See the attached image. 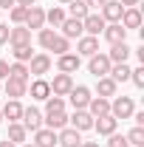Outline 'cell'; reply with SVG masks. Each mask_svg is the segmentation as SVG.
Masks as SVG:
<instances>
[{"mask_svg": "<svg viewBox=\"0 0 144 147\" xmlns=\"http://www.w3.org/2000/svg\"><path fill=\"white\" fill-rule=\"evenodd\" d=\"M130 54H133V48H130L127 42H119V45H110L108 59L116 65V62H127V59H130Z\"/></svg>", "mask_w": 144, "mask_h": 147, "instance_id": "obj_25", "label": "cell"}, {"mask_svg": "<svg viewBox=\"0 0 144 147\" xmlns=\"http://www.w3.org/2000/svg\"><path fill=\"white\" fill-rule=\"evenodd\" d=\"M0 93H3V82H0Z\"/></svg>", "mask_w": 144, "mask_h": 147, "instance_id": "obj_53", "label": "cell"}, {"mask_svg": "<svg viewBox=\"0 0 144 147\" xmlns=\"http://www.w3.org/2000/svg\"><path fill=\"white\" fill-rule=\"evenodd\" d=\"M90 88L88 85H73L71 91H68V102L73 105V110H85L88 108V102H90Z\"/></svg>", "mask_w": 144, "mask_h": 147, "instance_id": "obj_3", "label": "cell"}, {"mask_svg": "<svg viewBox=\"0 0 144 147\" xmlns=\"http://www.w3.org/2000/svg\"><path fill=\"white\" fill-rule=\"evenodd\" d=\"M31 42V31L26 26H14L9 31V45H28Z\"/></svg>", "mask_w": 144, "mask_h": 147, "instance_id": "obj_26", "label": "cell"}, {"mask_svg": "<svg viewBox=\"0 0 144 147\" xmlns=\"http://www.w3.org/2000/svg\"><path fill=\"white\" fill-rule=\"evenodd\" d=\"M130 82H133L136 88H144V65H139V68L130 71Z\"/></svg>", "mask_w": 144, "mask_h": 147, "instance_id": "obj_38", "label": "cell"}, {"mask_svg": "<svg viewBox=\"0 0 144 147\" xmlns=\"http://www.w3.org/2000/svg\"><path fill=\"white\" fill-rule=\"evenodd\" d=\"M96 51H99V37L82 34L79 40H76V51H73V54H79V57H93Z\"/></svg>", "mask_w": 144, "mask_h": 147, "instance_id": "obj_13", "label": "cell"}, {"mask_svg": "<svg viewBox=\"0 0 144 147\" xmlns=\"http://www.w3.org/2000/svg\"><path fill=\"white\" fill-rule=\"evenodd\" d=\"M14 6H17V0H0V11H9Z\"/></svg>", "mask_w": 144, "mask_h": 147, "instance_id": "obj_43", "label": "cell"}, {"mask_svg": "<svg viewBox=\"0 0 144 147\" xmlns=\"http://www.w3.org/2000/svg\"><path fill=\"white\" fill-rule=\"evenodd\" d=\"M0 14H3V11H0Z\"/></svg>", "mask_w": 144, "mask_h": 147, "instance_id": "obj_54", "label": "cell"}, {"mask_svg": "<svg viewBox=\"0 0 144 147\" xmlns=\"http://www.w3.org/2000/svg\"><path fill=\"white\" fill-rule=\"evenodd\" d=\"M119 3H122V6H124V9H133V6H139V3H141V0H119Z\"/></svg>", "mask_w": 144, "mask_h": 147, "instance_id": "obj_45", "label": "cell"}, {"mask_svg": "<svg viewBox=\"0 0 144 147\" xmlns=\"http://www.w3.org/2000/svg\"><path fill=\"white\" fill-rule=\"evenodd\" d=\"M26 136H28V130L23 127V125H20V122H11V125H9V136H6V139H9V142H14V144H26Z\"/></svg>", "mask_w": 144, "mask_h": 147, "instance_id": "obj_28", "label": "cell"}, {"mask_svg": "<svg viewBox=\"0 0 144 147\" xmlns=\"http://www.w3.org/2000/svg\"><path fill=\"white\" fill-rule=\"evenodd\" d=\"M17 6H26L28 9V6H37V0H17Z\"/></svg>", "mask_w": 144, "mask_h": 147, "instance_id": "obj_46", "label": "cell"}, {"mask_svg": "<svg viewBox=\"0 0 144 147\" xmlns=\"http://www.w3.org/2000/svg\"><path fill=\"white\" fill-rule=\"evenodd\" d=\"M0 125H3V110H0Z\"/></svg>", "mask_w": 144, "mask_h": 147, "instance_id": "obj_51", "label": "cell"}, {"mask_svg": "<svg viewBox=\"0 0 144 147\" xmlns=\"http://www.w3.org/2000/svg\"><path fill=\"white\" fill-rule=\"evenodd\" d=\"M0 110H3V119H9V125L23 119V105H20V99H9Z\"/></svg>", "mask_w": 144, "mask_h": 147, "instance_id": "obj_24", "label": "cell"}, {"mask_svg": "<svg viewBox=\"0 0 144 147\" xmlns=\"http://www.w3.org/2000/svg\"><path fill=\"white\" fill-rule=\"evenodd\" d=\"M133 54L139 57V62H141V65H144V48H136V51H133Z\"/></svg>", "mask_w": 144, "mask_h": 147, "instance_id": "obj_47", "label": "cell"}, {"mask_svg": "<svg viewBox=\"0 0 144 147\" xmlns=\"http://www.w3.org/2000/svg\"><path fill=\"white\" fill-rule=\"evenodd\" d=\"M28 31H40L45 28V9L42 6H28V14H26V23H23Z\"/></svg>", "mask_w": 144, "mask_h": 147, "instance_id": "obj_7", "label": "cell"}, {"mask_svg": "<svg viewBox=\"0 0 144 147\" xmlns=\"http://www.w3.org/2000/svg\"><path fill=\"white\" fill-rule=\"evenodd\" d=\"M105 26H108V23H105V17H102L99 11H88V17L82 20V31L90 34V37H99L105 31Z\"/></svg>", "mask_w": 144, "mask_h": 147, "instance_id": "obj_4", "label": "cell"}, {"mask_svg": "<svg viewBox=\"0 0 144 147\" xmlns=\"http://www.w3.org/2000/svg\"><path fill=\"white\" fill-rule=\"evenodd\" d=\"M6 76H9V62H6V59H0V82H3Z\"/></svg>", "mask_w": 144, "mask_h": 147, "instance_id": "obj_44", "label": "cell"}, {"mask_svg": "<svg viewBox=\"0 0 144 147\" xmlns=\"http://www.w3.org/2000/svg\"><path fill=\"white\" fill-rule=\"evenodd\" d=\"M85 3H88V9H90V11H99V9H102L108 0H85Z\"/></svg>", "mask_w": 144, "mask_h": 147, "instance_id": "obj_41", "label": "cell"}, {"mask_svg": "<svg viewBox=\"0 0 144 147\" xmlns=\"http://www.w3.org/2000/svg\"><path fill=\"white\" fill-rule=\"evenodd\" d=\"M0 147H17V144H14V142H9V139H3V142H0Z\"/></svg>", "mask_w": 144, "mask_h": 147, "instance_id": "obj_48", "label": "cell"}, {"mask_svg": "<svg viewBox=\"0 0 144 147\" xmlns=\"http://www.w3.org/2000/svg\"><path fill=\"white\" fill-rule=\"evenodd\" d=\"M3 93H6L9 99H23V96L28 93V82L14 79V76H6V82H3Z\"/></svg>", "mask_w": 144, "mask_h": 147, "instance_id": "obj_8", "label": "cell"}, {"mask_svg": "<svg viewBox=\"0 0 144 147\" xmlns=\"http://www.w3.org/2000/svg\"><path fill=\"white\" fill-rule=\"evenodd\" d=\"M68 125L73 130H79V133H85V130H93V116H90L88 110H73L71 116H68Z\"/></svg>", "mask_w": 144, "mask_h": 147, "instance_id": "obj_11", "label": "cell"}, {"mask_svg": "<svg viewBox=\"0 0 144 147\" xmlns=\"http://www.w3.org/2000/svg\"><path fill=\"white\" fill-rule=\"evenodd\" d=\"M54 37H57L54 28H40V34H37V42H40V45L48 51V48H51V42H54Z\"/></svg>", "mask_w": 144, "mask_h": 147, "instance_id": "obj_35", "label": "cell"}, {"mask_svg": "<svg viewBox=\"0 0 144 147\" xmlns=\"http://www.w3.org/2000/svg\"><path fill=\"white\" fill-rule=\"evenodd\" d=\"M133 113H136V102H133V96H113V99H110V116H113L116 122L130 119Z\"/></svg>", "mask_w": 144, "mask_h": 147, "instance_id": "obj_1", "label": "cell"}, {"mask_svg": "<svg viewBox=\"0 0 144 147\" xmlns=\"http://www.w3.org/2000/svg\"><path fill=\"white\" fill-rule=\"evenodd\" d=\"M88 3H85V0H71V3H68V17H76V20H85L88 17Z\"/></svg>", "mask_w": 144, "mask_h": 147, "instance_id": "obj_30", "label": "cell"}, {"mask_svg": "<svg viewBox=\"0 0 144 147\" xmlns=\"http://www.w3.org/2000/svg\"><path fill=\"white\" fill-rule=\"evenodd\" d=\"M130 71H133V68H130V65H127V62H116V65H110V79H113V82H130Z\"/></svg>", "mask_w": 144, "mask_h": 147, "instance_id": "obj_27", "label": "cell"}, {"mask_svg": "<svg viewBox=\"0 0 144 147\" xmlns=\"http://www.w3.org/2000/svg\"><path fill=\"white\" fill-rule=\"evenodd\" d=\"M130 119H133V122H136L139 127H144V110H136V113H133Z\"/></svg>", "mask_w": 144, "mask_h": 147, "instance_id": "obj_42", "label": "cell"}, {"mask_svg": "<svg viewBox=\"0 0 144 147\" xmlns=\"http://www.w3.org/2000/svg\"><path fill=\"white\" fill-rule=\"evenodd\" d=\"M79 65H82V57L73 54V51L57 57V71H59V74H76V71H79Z\"/></svg>", "mask_w": 144, "mask_h": 147, "instance_id": "obj_6", "label": "cell"}, {"mask_svg": "<svg viewBox=\"0 0 144 147\" xmlns=\"http://www.w3.org/2000/svg\"><path fill=\"white\" fill-rule=\"evenodd\" d=\"M108 147H130V144H127V139L122 133H110L108 136Z\"/></svg>", "mask_w": 144, "mask_h": 147, "instance_id": "obj_39", "label": "cell"}, {"mask_svg": "<svg viewBox=\"0 0 144 147\" xmlns=\"http://www.w3.org/2000/svg\"><path fill=\"white\" fill-rule=\"evenodd\" d=\"M42 125H45V127H51V130H62V127H68V113H65V110L45 113V116H42Z\"/></svg>", "mask_w": 144, "mask_h": 147, "instance_id": "obj_20", "label": "cell"}, {"mask_svg": "<svg viewBox=\"0 0 144 147\" xmlns=\"http://www.w3.org/2000/svg\"><path fill=\"white\" fill-rule=\"evenodd\" d=\"M26 65H28V74H31V76H45V74L51 71V57L40 51V54H34Z\"/></svg>", "mask_w": 144, "mask_h": 147, "instance_id": "obj_5", "label": "cell"}, {"mask_svg": "<svg viewBox=\"0 0 144 147\" xmlns=\"http://www.w3.org/2000/svg\"><path fill=\"white\" fill-rule=\"evenodd\" d=\"M20 125H23L26 130H31V133L40 130V127H42V113H40V108H34V105H31V108H23V119H20Z\"/></svg>", "mask_w": 144, "mask_h": 147, "instance_id": "obj_12", "label": "cell"}, {"mask_svg": "<svg viewBox=\"0 0 144 147\" xmlns=\"http://www.w3.org/2000/svg\"><path fill=\"white\" fill-rule=\"evenodd\" d=\"M65 17H68V14H65V9H62V6H54V9H48V11H45V23H48L51 28H59Z\"/></svg>", "mask_w": 144, "mask_h": 147, "instance_id": "obj_29", "label": "cell"}, {"mask_svg": "<svg viewBox=\"0 0 144 147\" xmlns=\"http://www.w3.org/2000/svg\"><path fill=\"white\" fill-rule=\"evenodd\" d=\"M9 31H11V28H9V23H0V45H6V42H9Z\"/></svg>", "mask_w": 144, "mask_h": 147, "instance_id": "obj_40", "label": "cell"}, {"mask_svg": "<svg viewBox=\"0 0 144 147\" xmlns=\"http://www.w3.org/2000/svg\"><path fill=\"white\" fill-rule=\"evenodd\" d=\"M28 93H31V99H37V102H45V99L51 96V85H48V79H45V76H37L34 82L28 85Z\"/></svg>", "mask_w": 144, "mask_h": 147, "instance_id": "obj_16", "label": "cell"}, {"mask_svg": "<svg viewBox=\"0 0 144 147\" xmlns=\"http://www.w3.org/2000/svg\"><path fill=\"white\" fill-rule=\"evenodd\" d=\"M110 65H113V62H110L108 54H102V51H96L93 57H88V71L93 74L96 79H99V76H108V74H110Z\"/></svg>", "mask_w": 144, "mask_h": 147, "instance_id": "obj_2", "label": "cell"}, {"mask_svg": "<svg viewBox=\"0 0 144 147\" xmlns=\"http://www.w3.org/2000/svg\"><path fill=\"white\" fill-rule=\"evenodd\" d=\"M119 91V82H113L110 76H99L96 79V96H105V99H113Z\"/></svg>", "mask_w": 144, "mask_h": 147, "instance_id": "obj_22", "label": "cell"}, {"mask_svg": "<svg viewBox=\"0 0 144 147\" xmlns=\"http://www.w3.org/2000/svg\"><path fill=\"white\" fill-rule=\"evenodd\" d=\"M59 3H65V6H68V3H71V0H59Z\"/></svg>", "mask_w": 144, "mask_h": 147, "instance_id": "obj_52", "label": "cell"}, {"mask_svg": "<svg viewBox=\"0 0 144 147\" xmlns=\"http://www.w3.org/2000/svg\"><path fill=\"white\" fill-rule=\"evenodd\" d=\"M54 110H65V96H48L45 99V113H54Z\"/></svg>", "mask_w": 144, "mask_h": 147, "instance_id": "obj_37", "label": "cell"}, {"mask_svg": "<svg viewBox=\"0 0 144 147\" xmlns=\"http://www.w3.org/2000/svg\"><path fill=\"white\" fill-rule=\"evenodd\" d=\"M59 28H62V37L65 40H79V37L85 34L82 31V20H76V17H65Z\"/></svg>", "mask_w": 144, "mask_h": 147, "instance_id": "obj_19", "label": "cell"}, {"mask_svg": "<svg viewBox=\"0 0 144 147\" xmlns=\"http://www.w3.org/2000/svg\"><path fill=\"white\" fill-rule=\"evenodd\" d=\"M124 139H127V144H130V147H144V127H139V125H136V127L130 130Z\"/></svg>", "mask_w": 144, "mask_h": 147, "instance_id": "obj_34", "label": "cell"}, {"mask_svg": "<svg viewBox=\"0 0 144 147\" xmlns=\"http://www.w3.org/2000/svg\"><path fill=\"white\" fill-rule=\"evenodd\" d=\"M102 37L108 40L110 45H119V42H127V31L122 23H108L105 26V31H102Z\"/></svg>", "mask_w": 144, "mask_h": 147, "instance_id": "obj_14", "label": "cell"}, {"mask_svg": "<svg viewBox=\"0 0 144 147\" xmlns=\"http://www.w3.org/2000/svg\"><path fill=\"white\" fill-rule=\"evenodd\" d=\"M96 119V116H105V113H110V99H105V96H90V102H88V108H85Z\"/></svg>", "mask_w": 144, "mask_h": 147, "instance_id": "obj_23", "label": "cell"}, {"mask_svg": "<svg viewBox=\"0 0 144 147\" xmlns=\"http://www.w3.org/2000/svg\"><path fill=\"white\" fill-rule=\"evenodd\" d=\"M57 144H59V147H79V144H82V133L73 130L71 125H68V127L57 130Z\"/></svg>", "mask_w": 144, "mask_h": 147, "instance_id": "obj_10", "label": "cell"}, {"mask_svg": "<svg viewBox=\"0 0 144 147\" xmlns=\"http://www.w3.org/2000/svg\"><path fill=\"white\" fill-rule=\"evenodd\" d=\"M48 85H51V96H68V91L73 88V76L71 74H54V79Z\"/></svg>", "mask_w": 144, "mask_h": 147, "instance_id": "obj_9", "label": "cell"}, {"mask_svg": "<svg viewBox=\"0 0 144 147\" xmlns=\"http://www.w3.org/2000/svg\"><path fill=\"white\" fill-rule=\"evenodd\" d=\"M34 147H57V130H51V127H42L40 130H34V142H31Z\"/></svg>", "mask_w": 144, "mask_h": 147, "instance_id": "obj_17", "label": "cell"}, {"mask_svg": "<svg viewBox=\"0 0 144 147\" xmlns=\"http://www.w3.org/2000/svg\"><path fill=\"white\" fill-rule=\"evenodd\" d=\"M48 51H54L57 57H59V54H68V51H71V40H65V37H62V34H57V37H54V42H51V48H48Z\"/></svg>", "mask_w": 144, "mask_h": 147, "instance_id": "obj_33", "label": "cell"}, {"mask_svg": "<svg viewBox=\"0 0 144 147\" xmlns=\"http://www.w3.org/2000/svg\"><path fill=\"white\" fill-rule=\"evenodd\" d=\"M11 57H14V62H28L34 51H31V42L28 45H11Z\"/></svg>", "mask_w": 144, "mask_h": 147, "instance_id": "obj_31", "label": "cell"}, {"mask_svg": "<svg viewBox=\"0 0 144 147\" xmlns=\"http://www.w3.org/2000/svg\"><path fill=\"white\" fill-rule=\"evenodd\" d=\"M9 76H14V79H23V82H28V65L26 62H11L9 65Z\"/></svg>", "mask_w": 144, "mask_h": 147, "instance_id": "obj_32", "label": "cell"}, {"mask_svg": "<svg viewBox=\"0 0 144 147\" xmlns=\"http://www.w3.org/2000/svg\"><path fill=\"white\" fill-rule=\"evenodd\" d=\"M99 14L105 17V23H119L122 14H124V6H122L119 0H108V3L99 9Z\"/></svg>", "mask_w": 144, "mask_h": 147, "instance_id": "obj_15", "label": "cell"}, {"mask_svg": "<svg viewBox=\"0 0 144 147\" xmlns=\"http://www.w3.org/2000/svg\"><path fill=\"white\" fill-rule=\"evenodd\" d=\"M122 26H124V31H133V28H141V11H139V6H133V9H124V14L119 20Z\"/></svg>", "mask_w": 144, "mask_h": 147, "instance_id": "obj_21", "label": "cell"}, {"mask_svg": "<svg viewBox=\"0 0 144 147\" xmlns=\"http://www.w3.org/2000/svg\"><path fill=\"white\" fill-rule=\"evenodd\" d=\"M116 127H119V122H116L110 113L96 116V119H93V130H96L99 136H110V133H116Z\"/></svg>", "mask_w": 144, "mask_h": 147, "instance_id": "obj_18", "label": "cell"}, {"mask_svg": "<svg viewBox=\"0 0 144 147\" xmlns=\"http://www.w3.org/2000/svg\"><path fill=\"white\" fill-rule=\"evenodd\" d=\"M26 14H28L26 6H14V9H9V17H11L14 26H23V23H26Z\"/></svg>", "mask_w": 144, "mask_h": 147, "instance_id": "obj_36", "label": "cell"}, {"mask_svg": "<svg viewBox=\"0 0 144 147\" xmlns=\"http://www.w3.org/2000/svg\"><path fill=\"white\" fill-rule=\"evenodd\" d=\"M20 147H34V144H28V142H26V144H20Z\"/></svg>", "mask_w": 144, "mask_h": 147, "instance_id": "obj_50", "label": "cell"}, {"mask_svg": "<svg viewBox=\"0 0 144 147\" xmlns=\"http://www.w3.org/2000/svg\"><path fill=\"white\" fill-rule=\"evenodd\" d=\"M79 147H99V142H82Z\"/></svg>", "mask_w": 144, "mask_h": 147, "instance_id": "obj_49", "label": "cell"}]
</instances>
